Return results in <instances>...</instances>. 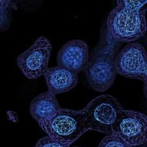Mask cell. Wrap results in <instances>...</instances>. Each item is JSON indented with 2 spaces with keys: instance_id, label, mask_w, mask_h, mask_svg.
I'll use <instances>...</instances> for the list:
<instances>
[{
  "instance_id": "8992f818",
  "label": "cell",
  "mask_w": 147,
  "mask_h": 147,
  "mask_svg": "<svg viewBox=\"0 0 147 147\" xmlns=\"http://www.w3.org/2000/svg\"><path fill=\"white\" fill-rule=\"evenodd\" d=\"M52 46L47 37L41 36L17 58V64L29 80H36L47 71Z\"/></svg>"
},
{
  "instance_id": "5b68a950",
  "label": "cell",
  "mask_w": 147,
  "mask_h": 147,
  "mask_svg": "<svg viewBox=\"0 0 147 147\" xmlns=\"http://www.w3.org/2000/svg\"><path fill=\"white\" fill-rule=\"evenodd\" d=\"M112 134L132 147L147 141V116L138 111L122 109L112 126Z\"/></svg>"
},
{
  "instance_id": "5bb4252c",
  "label": "cell",
  "mask_w": 147,
  "mask_h": 147,
  "mask_svg": "<svg viewBox=\"0 0 147 147\" xmlns=\"http://www.w3.org/2000/svg\"><path fill=\"white\" fill-rule=\"evenodd\" d=\"M70 145L64 144L51 137L47 136L38 140L34 147H69Z\"/></svg>"
},
{
  "instance_id": "3957f363",
  "label": "cell",
  "mask_w": 147,
  "mask_h": 147,
  "mask_svg": "<svg viewBox=\"0 0 147 147\" xmlns=\"http://www.w3.org/2000/svg\"><path fill=\"white\" fill-rule=\"evenodd\" d=\"M146 8L130 11L117 6L107 20L108 33L118 42H133L142 38L146 31Z\"/></svg>"
},
{
  "instance_id": "e0dca14e",
  "label": "cell",
  "mask_w": 147,
  "mask_h": 147,
  "mask_svg": "<svg viewBox=\"0 0 147 147\" xmlns=\"http://www.w3.org/2000/svg\"></svg>"
},
{
  "instance_id": "9c48e42d",
  "label": "cell",
  "mask_w": 147,
  "mask_h": 147,
  "mask_svg": "<svg viewBox=\"0 0 147 147\" xmlns=\"http://www.w3.org/2000/svg\"><path fill=\"white\" fill-rule=\"evenodd\" d=\"M48 91L56 95L69 91L77 86L78 74L61 66L49 68L44 73Z\"/></svg>"
},
{
  "instance_id": "30bf717a",
  "label": "cell",
  "mask_w": 147,
  "mask_h": 147,
  "mask_svg": "<svg viewBox=\"0 0 147 147\" xmlns=\"http://www.w3.org/2000/svg\"><path fill=\"white\" fill-rule=\"evenodd\" d=\"M60 109L56 95L49 91L34 97L30 104V115L38 123L51 118Z\"/></svg>"
},
{
  "instance_id": "4fadbf2b",
  "label": "cell",
  "mask_w": 147,
  "mask_h": 147,
  "mask_svg": "<svg viewBox=\"0 0 147 147\" xmlns=\"http://www.w3.org/2000/svg\"><path fill=\"white\" fill-rule=\"evenodd\" d=\"M12 5L4 11L0 12V32L6 31L11 26Z\"/></svg>"
},
{
  "instance_id": "ba28073f",
  "label": "cell",
  "mask_w": 147,
  "mask_h": 147,
  "mask_svg": "<svg viewBox=\"0 0 147 147\" xmlns=\"http://www.w3.org/2000/svg\"><path fill=\"white\" fill-rule=\"evenodd\" d=\"M89 57L86 42L80 40L70 41L59 51L57 62L59 66L68 68L76 74L83 71Z\"/></svg>"
},
{
  "instance_id": "7c38bea8",
  "label": "cell",
  "mask_w": 147,
  "mask_h": 147,
  "mask_svg": "<svg viewBox=\"0 0 147 147\" xmlns=\"http://www.w3.org/2000/svg\"><path fill=\"white\" fill-rule=\"evenodd\" d=\"M146 3V0H117V6L126 8L130 11H139L144 8Z\"/></svg>"
},
{
  "instance_id": "7a4b0ae2",
  "label": "cell",
  "mask_w": 147,
  "mask_h": 147,
  "mask_svg": "<svg viewBox=\"0 0 147 147\" xmlns=\"http://www.w3.org/2000/svg\"><path fill=\"white\" fill-rule=\"evenodd\" d=\"M38 124L47 136L70 146L88 131L83 109L80 111L61 109L51 118Z\"/></svg>"
},
{
  "instance_id": "6da1fadb",
  "label": "cell",
  "mask_w": 147,
  "mask_h": 147,
  "mask_svg": "<svg viewBox=\"0 0 147 147\" xmlns=\"http://www.w3.org/2000/svg\"><path fill=\"white\" fill-rule=\"evenodd\" d=\"M117 42L109 33L104 32L89 55L83 71L87 82L95 91H106L114 84L117 75L115 66Z\"/></svg>"
},
{
  "instance_id": "277c9868",
  "label": "cell",
  "mask_w": 147,
  "mask_h": 147,
  "mask_svg": "<svg viewBox=\"0 0 147 147\" xmlns=\"http://www.w3.org/2000/svg\"><path fill=\"white\" fill-rule=\"evenodd\" d=\"M123 107L115 97L102 95L93 99L83 109L88 131L112 134V126Z\"/></svg>"
},
{
  "instance_id": "8fae6325",
  "label": "cell",
  "mask_w": 147,
  "mask_h": 147,
  "mask_svg": "<svg viewBox=\"0 0 147 147\" xmlns=\"http://www.w3.org/2000/svg\"><path fill=\"white\" fill-rule=\"evenodd\" d=\"M97 147H132L122 139L114 134H109L104 138Z\"/></svg>"
},
{
  "instance_id": "2e32d148",
  "label": "cell",
  "mask_w": 147,
  "mask_h": 147,
  "mask_svg": "<svg viewBox=\"0 0 147 147\" xmlns=\"http://www.w3.org/2000/svg\"><path fill=\"white\" fill-rule=\"evenodd\" d=\"M69 147H71V146H70ZM72 147H80V146H72Z\"/></svg>"
},
{
  "instance_id": "52a82bcc",
  "label": "cell",
  "mask_w": 147,
  "mask_h": 147,
  "mask_svg": "<svg viewBox=\"0 0 147 147\" xmlns=\"http://www.w3.org/2000/svg\"><path fill=\"white\" fill-rule=\"evenodd\" d=\"M117 74L131 79L146 82L147 80V54L141 44H128L115 59Z\"/></svg>"
},
{
  "instance_id": "9a60e30c",
  "label": "cell",
  "mask_w": 147,
  "mask_h": 147,
  "mask_svg": "<svg viewBox=\"0 0 147 147\" xmlns=\"http://www.w3.org/2000/svg\"><path fill=\"white\" fill-rule=\"evenodd\" d=\"M11 1L8 0H0V12L4 11L11 6Z\"/></svg>"
}]
</instances>
